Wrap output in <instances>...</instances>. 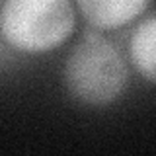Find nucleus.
<instances>
[{
    "label": "nucleus",
    "mask_w": 156,
    "mask_h": 156,
    "mask_svg": "<svg viewBox=\"0 0 156 156\" xmlns=\"http://www.w3.org/2000/svg\"><path fill=\"white\" fill-rule=\"evenodd\" d=\"M148 0H78L82 14L96 27L113 29L135 20Z\"/></svg>",
    "instance_id": "7ed1b4c3"
},
{
    "label": "nucleus",
    "mask_w": 156,
    "mask_h": 156,
    "mask_svg": "<svg viewBox=\"0 0 156 156\" xmlns=\"http://www.w3.org/2000/svg\"><path fill=\"white\" fill-rule=\"evenodd\" d=\"M6 41L26 53L57 47L74 27L70 0H6L0 16Z\"/></svg>",
    "instance_id": "f03ea898"
},
{
    "label": "nucleus",
    "mask_w": 156,
    "mask_h": 156,
    "mask_svg": "<svg viewBox=\"0 0 156 156\" xmlns=\"http://www.w3.org/2000/svg\"><path fill=\"white\" fill-rule=\"evenodd\" d=\"M127 68L117 49L101 35L88 33L70 51L65 65V82L76 100L105 105L121 94Z\"/></svg>",
    "instance_id": "f257e3e1"
},
{
    "label": "nucleus",
    "mask_w": 156,
    "mask_h": 156,
    "mask_svg": "<svg viewBox=\"0 0 156 156\" xmlns=\"http://www.w3.org/2000/svg\"><path fill=\"white\" fill-rule=\"evenodd\" d=\"M154 33H156V22L152 16H148L135 29L131 37V57L144 78L148 82H154Z\"/></svg>",
    "instance_id": "20e7f679"
}]
</instances>
